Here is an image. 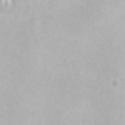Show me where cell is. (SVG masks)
Masks as SVG:
<instances>
[{
  "label": "cell",
  "instance_id": "1",
  "mask_svg": "<svg viewBox=\"0 0 125 125\" xmlns=\"http://www.w3.org/2000/svg\"><path fill=\"white\" fill-rule=\"evenodd\" d=\"M0 3H2V6H9V5L13 3V0H2Z\"/></svg>",
  "mask_w": 125,
  "mask_h": 125
}]
</instances>
